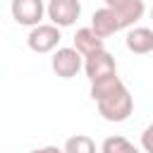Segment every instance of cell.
<instances>
[{
  "label": "cell",
  "instance_id": "277c9868",
  "mask_svg": "<svg viewBox=\"0 0 153 153\" xmlns=\"http://www.w3.org/2000/svg\"><path fill=\"white\" fill-rule=\"evenodd\" d=\"M84 72H86L88 81L93 84V81H100V79H105V76L117 74V62H115V57L103 48V50L84 57Z\"/></svg>",
  "mask_w": 153,
  "mask_h": 153
},
{
  "label": "cell",
  "instance_id": "52a82bcc",
  "mask_svg": "<svg viewBox=\"0 0 153 153\" xmlns=\"http://www.w3.org/2000/svg\"><path fill=\"white\" fill-rule=\"evenodd\" d=\"M91 29H93L100 38H108V36L122 31L124 24H122V19L117 17L115 10H110V7H100V10H96L93 17H91Z\"/></svg>",
  "mask_w": 153,
  "mask_h": 153
},
{
  "label": "cell",
  "instance_id": "9c48e42d",
  "mask_svg": "<svg viewBox=\"0 0 153 153\" xmlns=\"http://www.w3.org/2000/svg\"><path fill=\"white\" fill-rule=\"evenodd\" d=\"M127 48L136 55H148L153 50V29L148 26H131L124 38Z\"/></svg>",
  "mask_w": 153,
  "mask_h": 153
},
{
  "label": "cell",
  "instance_id": "6da1fadb",
  "mask_svg": "<svg viewBox=\"0 0 153 153\" xmlns=\"http://www.w3.org/2000/svg\"><path fill=\"white\" fill-rule=\"evenodd\" d=\"M96 105H98V112H100L103 120H108V122H124L131 115V110H134V98H131L129 88L124 84H120L115 91H110L108 96L96 100Z\"/></svg>",
  "mask_w": 153,
  "mask_h": 153
},
{
  "label": "cell",
  "instance_id": "7a4b0ae2",
  "mask_svg": "<svg viewBox=\"0 0 153 153\" xmlns=\"http://www.w3.org/2000/svg\"><path fill=\"white\" fill-rule=\"evenodd\" d=\"M60 38H62L60 26H55V24H38V26H31V31L26 36V43H29V48L33 53L43 55V53L57 50Z\"/></svg>",
  "mask_w": 153,
  "mask_h": 153
},
{
  "label": "cell",
  "instance_id": "3957f363",
  "mask_svg": "<svg viewBox=\"0 0 153 153\" xmlns=\"http://www.w3.org/2000/svg\"><path fill=\"white\" fill-rule=\"evenodd\" d=\"M50 67L53 72L60 76V79H72L79 74V69L84 67V55L72 45V48H57L53 53V60H50Z\"/></svg>",
  "mask_w": 153,
  "mask_h": 153
},
{
  "label": "cell",
  "instance_id": "ba28073f",
  "mask_svg": "<svg viewBox=\"0 0 153 153\" xmlns=\"http://www.w3.org/2000/svg\"><path fill=\"white\" fill-rule=\"evenodd\" d=\"M105 7L117 12V17L122 19L124 29H131L146 12L143 0H105Z\"/></svg>",
  "mask_w": 153,
  "mask_h": 153
},
{
  "label": "cell",
  "instance_id": "30bf717a",
  "mask_svg": "<svg viewBox=\"0 0 153 153\" xmlns=\"http://www.w3.org/2000/svg\"><path fill=\"white\" fill-rule=\"evenodd\" d=\"M74 48L86 57V55H93V53L103 50L105 48V38H100L91 26H84V29H79L74 33Z\"/></svg>",
  "mask_w": 153,
  "mask_h": 153
},
{
  "label": "cell",
  "instance_id": "9a60e30c",
  "mask_svg": "<svg viewBox=\"0 0 153 153\" xmlns=\"http://www.w3.org/2000/svg\"><path fill=\"white\" fill-rule=\"evenodd\" d=\"M124 153H141V151H139V148H136V146H134V143H131V146H129V148H127V151H124Z\"/></svg>",
  "mask_w": 153,
  "mask_h": 153
},
{
  "label": "cell",
  "instance_id": "8fae6325",
  "mask_svg": "<svg viewBox=\"0 0 153 153\" xmlns=\"http://www.w3.org/2000/svg\"><path fill=\"white\" fill-rule=\"evenodd\" d=\"M65 153H96V141L86 134H76V136H69L65 141Z\"/></svg>",
  "mask_w": 153,
  "mask_h": 153
},
{
  "label": "cell",
  "instance_id": "7c38bea8",
  "mask_svg": "<svg viewBox=\"0 0 153 153\" xmlns=\"http://www.w3.org/2000/svg\"><path fill=\"white\" fill-rule=\"evenodd\" d=\"M129 146H131V141H127L124 136L115 134V136H108V139L103 141V146H100V153H124Z\"/></svg>",
  "mask_w": 153,
  "mask_h": 153
},
{
  "label": "cell",
  "instance_id": "5b68a950",
  "mask_svg": "<svg viewBox=\"0 0 153 153\" xmlns=\"http://www.w3.org/2000/svg\"><path fill=\"white\" fill-rule=\"evenodd\" d=\"M45 14H48L50 24H55L60 29H67L79 19L81 2L79 0H50L48 7H45Z\"/></svg>",
  "mask_w": 153,
  "mask_h": 153
},
{
  "label": "cell",
  "instance_id": "4fadbf2b",
  "mask_svg": "<svg viewBox=\"0 0 153 153\" xmlns=\"http://www.w3.org/2000/svg\"><path fill=\"white\" fill-rule=\"evenodd\" d=\"M141 148L146 153H153V122L141 131Z\"/></svg>",
  "mask_w": 153,
  "mask_h": 153
},
{
  "label": "cell",
  "instance_id": "2e32d148",
  "mask_svg": "<svg viewBox=\"0 0 153 153\" xmlns=\"http://www.w3.org/2000/svg\"><path fill=\"white\" fill-rule=\"evenodd\" d=\"M151 19H153V7H151Z\"/></svg>",
  "mask_w": 153,
  "mask_h": 153
},
{
  "label": "cell",
  "instance_id": "5bb4252c",
  "mask_svg": "<svg viewBox=\"0 0 153 153\" xmlns=\"http://www.w3.org/2000/svg\"><path fill=\"white\" fill-rule=\"evenodd\" d=\"M31 153H65V151L57 146H43V148H33Z\"/></svg>",
  "mask_w": 153,
  "mask_h": 153
},
{
  "label": "cell",
  "instance_id": "8992f818",
  "mask_svg": "<svg viewBox=\"0 0 153 153\" xmlns=\"http://www.w3.org/2000/svg\"><path fill=\"white\" fill-rule=\"evenodd\" d=\"M10 12L12 19L22 26H38L45 14V5L43 0H12Z\"/></svg>",
  "mask_w": 153,
  "mask_h": 153
}]
</instances>
